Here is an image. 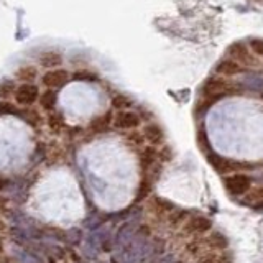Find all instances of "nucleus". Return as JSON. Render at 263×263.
I'll use <instances>...</instances> for the list:
<instances>
[{"label":"nucleus","instance_id":"obj_6","mask_svg":"<svg viewBox=\"0 0 263 263\" xmlns=\"http://www.w3.org/2000/svg\"><path fill=\"white\" fill-rule=\"evenodd\" d=\"M140 125L138 114L132 110H120L114 119V127L119 130H134Z\"/></svg>","mask_w":263,"mask_h":263},{"label":"nucleus","instance_id":"obj_10","mask_svg":"<svg viewBox=\"0 0 263 263\" xmlns=\"http://www.w3.org/2000/svg\"><path fill=\"white\" fill-rule=\"evenodd\" d=\"M40 105L41 109L46 110V112H54V107L58 102V96H56V90L54 89H48L46 92H43L40 96Z\"/></svg>","mask_w":263,"mask_h":263},{"label":"nucleus","instance_id":"obj_1","mask_svg":"<svg viewBox=\"0 0 263 263\" xmlns=\"http://www.w3.org/2000/svg\"><path fill=\"white\" fill-rule=\"evenodd\" d=\"M13 99L22 107H31L40 99V87L36 84H33L31 81H25L16 86Z\"/></svg>","mask_w":263,"mask_h":263},{"label":"nucleus","instance_id":"obj_7","mask_svg":"<svg viewBox=\"0 0 263 263\" xmlns=\"http://www.w3.org/2000/svg\"><path fill=\"white\" fill-rule=\"evenodd\" d=\"M216 71L224 76H235V74H243L245 69L240 66V63L235 61L234 58H224L216 66Z\"/></svg>","mask_w":263,"mask_h":263},{"label":"nucleus","instance_id":"obj_24","mask_svg":"<svg viewBox=\"0 0 263 263\" xmlns=\"http://www.w3.org/2000/svg\"><path fill=\"white\" fill-rule=\"evenodd\" d=\"M8 186V179L5 178V176H2L0 175V191H4V189Z\"/></svg>","mask_w":263,"mask_h":263},{"label":"nucleus","instance_id":"obj_23","mask_svg":"<svg viewBox=\"0 0 263 263\" xmlns=\"http://www.w3.org/2000/svg\"><path fill=\"white\" fill-rule=\"evenodd\" d=\"M0 211H2V212H7L8 211V201L5 199L2 194H0Z\"/></svg>","mask_w":263,"mask_h":263},{"label":"nucleus","instance_id":"obj_28","mask_svg":"<svg viewBox=\"0 0 263 263\" xmlns=\"http://www.w3.org/2000/svg\"><path fill=\"white\" fill-rule=\"evenodd\" d=\"M0 263H4V261H0Z\"/></svg>","mask_w":263,"mask_h":263},{"label":"nucleus","instance_id":"obj_12","mask_svg":"<svg viewBox=\"0 0 263 263\" xmlns=\"http://www.w3.org/2000/svg\"><path fill=\"white\" fill-rule=\"evenodd\" d=\"M242 84L250 89H255V90H263V78L258 76V74L247 72L245 78L242 79Z\"/></svg>","mask_w":263,"mask_h":263},{"label":"nucleus","instance_id":"obj_11","mask_svg":"<svg viewBox=\"0 0 263 263\" xmlns=\"http://www.w3.org/2000/svg\"><path fill=\"white\" fill-rule=\"evenodd\" d=\"M61 61H63L61 54L53 53V51H45V53H41L38 56V63L41 66H45V68H49V69L58 68V66L61 64Z\"/></svg>","mask_w":263,"mask_h":263},{"label":"nucleus","instance_id":"obj_3","mask_svg":"<svg viewBox=\"0 0 263 263\" xmlns=\"http://www.w3.org/2000/svg\"><path fill=\"white\" fill-rule=\"evenodd\" d=\"M230 92V86L227 82H224L222 79L217 78H211L205 81V84L202 87V94L205 99H209L211 102H216L217 99L226 97Z\"/></svg>","mask_w":263,"mask_h":263},{"label":"nucleus","instance_id":"obj_15","mask_svg":"<svg viewBox=\"0 0 263 263\" xmlns=\"http://www.w3.org/2000/svg\"><path fill=\"white\" fill-rule=\"evenodd\" d=\"M243 202L245 204H255L258 205L260 202H263V186L261 187H255L252 191H249L243 197Z\"/></svg>","mask_w":263,"mask_h":263},{"label":"nucleus","instance_id":"obj_19","mask_svg":"<svg viewBox=\"0 0 263 263\" xmlns=\"http://www.w3.org/2000/svg\"><path fill=\"white\" fill-rule=\"evenodd\" d=\"M199 263H222V257L217 255L216 252H211V253L205 255V257H202L199 260Z\"/></svg>","mask_w":263,"mask_h":263},{"label":"nucleus","instance_id":"obj_16","mask_svg":"<svg viewBox=\"0 0 263 263\" xmlns=\"http://www.w3.org/2000/svg\"><path fill=\"white\" fill-rule=\"evenodd\" d=\"M0 115H18V117H22L23 110H20L18 107L13 105L12 102L0 99Z\"/></svg>","mask_w":263,"mask_h":263},{"label":"nucleus","instance_id":"obj_17","mask_svg":"<svg viewBox=\"0 0 263 263\" xmlns=\"http://www.w3.org/2000/svg\"><path fill=\"white\" fill-rule=\"evenodd\" d=\"M155 160H156V153H155L153 148H146V150L142 153V166L145 170L150 168L152 164L155 163Z\"/></svg>","mask_w":263,"mask_h":263},{"label":"nucleus","instance_id":"obj_18","mask_svg":"<svg viewBox=\"0 0 263 263\" xmlns=\"http://www.w3.org/2000/svg\"><path fill=\"white\" fill-rule=\"evenodd\" d=\"M132 104V101L127 97V96H114L112 99V105L115 107V109H127V107Z\"/></svg>","mask_w":263,"mask_h":263},{"label":"nucleus","instance_id":"obj_13","mask_svg":"<svg viewBox=\"0 0 263 263\" xmlns=\"http://www.w3.org/2000/svg\"><path fill=\"white\" fill-rule=\"evenodd\" d=\"M15 89H16V84H15V81L13 79H2L0 81V99L2 101H7V97H13L15 94Z\"/></svg>","mask_w":263,"mask_h":263},{"label":"nucleus","instance_id":"obj_5","mask_svg":"<svg viewBox=\"0 0 263 263\" xmlns=\"http://www.w3.org/2000/svg\"><path fill=\"white\" fill-rule=\"evenodd\" d=\"M212 227V222L204 217V216H196V217H187L184 226H183V232L186 235H204L205 232H209Z\"/></svg>","mask_w":263,"mask_h":263},{"label":"nucleus","instance_id":"obj_27","mask_svg":"<svg viewBox=\"0 0 263 263\" xmlns=\"http://www.w3.org/2000/svg\"><path fill=\"white\" fill-rule=\"evenodd\" d=\"M257 208H258V209H263V202H260V204L257 205Z\"/></svg>","mask_w":263,"mask_h":263},{"label":"nucleus","instance_id":"obj_2","mask_svg":"<svg viewBox=\"0 0 263 263\" xmlns=\"http://www.w3.org/2000/svg\"><path fill=\"white\" fill-rule=\"evenodd\" d=\"M224 187L232 196H245L252 187V179L243 173H234L224 178Z\"/></svg>","mask_w":263,"mask_h":263},{"label":"nucleus","instance_id":"obj_21","mask_svg":"<svg viewBox=\"0 0 263 263\" xmlns=\"http://www.w3.org/2000/svg\"><path fill=\"white\" fill-rule=\"evenodd\" d=\"M250 46H252V49H253V53H255V54L263 58V41H260V40H252Z\"/></svg>","mask_w":263,"mask_h":263},{"label":"nucleus","instance_id":"obj_9","mask_svg":"<svg viewBox=\"0 0 263 263\" xmlns=\"http://www.w3.org/2000/svg\"><path fill=\"white\" fill-rule=\"evenodd\" d=\"M110 123H112V114L110 112H105V114L99 115V117H96L92 122H90L89 128H90V132H92V134H102V132L109 130Z\"/></svg>","mask_w":263,"mask_h":263},{"label":"nucleus","instance_id":"obj_8","mask_svg":"<svg viewBox=\"0 0 263 263\" xmlns=\"http://www.w3.org/2000/svg\"><path fill=\"white\" fill-rule=\"evenodd\" d=\"M143 137L152 145H160V143H163V140H164V132H163V128L160 125H156V123H150V125L145 127Z\"/></svg>","mask_w":263,"mask_h":263},{"label":"nucleus","instance_id":"obj_26","mask_svg":"<svg viewBox=\"0 0 263 263\" xmlns=\"http://www.w3.org/2000/svg\"><path fill=\"white\" fill-rule=\"evenodd\" d=\"M2 253H4V240L0 238V255H2Z\"/></svg>","mask_w":263,"mask_h":263},{"label":"nucleus","instance_id":"obj_20","mask_svg":"<svg viewBox=\"0 0 263 263\" xmlns=\"http://www.w3.org/2000/svg\"><path fill=\"white\" fill-rule=\"evenodd\" d=\"M18 76L22 78V79H25V81H28V78L31 79V78H35L36 76V71L33 69V68H22L20 71H18ZM23 81V82H25Z\"/></svg>","mask_w":263,"mask_h":263},{"label":"nucleus","instance_id":"obj_25","mask_svg":"<svg viewBox=\"0 0 263 263\" xmlns=\"http://www.w3.org/2000/svg\"><path fill=\"white\" fill-rule=\"evenodd\" d=\"M7 230V224H5V220L0 217V232H5Z\"/></svg>","mask_w":263,"mask_h":263},{"label":"nucleus","instance_id":"obj_14","mask_svg":"<svg viewBox=\"0 0 263 263\" xmlns=\"http://www.w3.org/2000/svg\"><path fill=\"white\" fill-rule=\"evenodd\" d=\"M229 53L234 56V60H240V61H249V51H247L245 45L242 43V41H237V43H234L232 46H230Z\"/></svg>","mask_w":263,"mask_h":263},{"label":"nucleus","instance_id":"obj_22","mask_svg":"<svg viewBox=\"0 0 263 263\" xmlns=\"http://www.w3.org/2000/svg\"><path fill=\"white\" fill-rule=\"evenodd\" d=\"M128 138H130V142H132V143H135V145H140V143L143 142V140H142L143 137L140 135V134H132V135H130Z\"/></svg>","mask_w":263,"mask_h":263},{"label":"nucleus","instance_id":"obj_4","mask_svg":"<svg viewBox=\"0 0 263 263\" xmlns=\"http://www.w3.org/2000/svg\"><path fill=\"white\" fill-rule=\"evenodd\" d=\"M69 81V72L66 69L61 68H53V69H48L43 76H41V82L48 87V89H61L63 86L68 84Z\"/></svg>","mask_w":263,"mask_h":263}]
</instances>
